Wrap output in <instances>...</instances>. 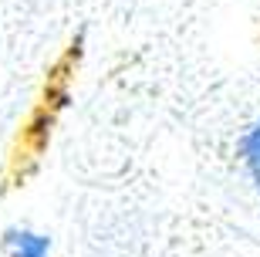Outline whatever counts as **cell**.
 <instances>
[{
  "label": "cell",
  "mask_w": 260,
  "mask_h": 257,
  "mask_svg": "<svg viewBox=\"0 0 260 257\" xmlns=\"http://www.w3.org/2000/svg\"><path fill=\"white\" fill-rule=\"evenodd\" d=\"M7 247L14 250V257H48L51 240L41 234H30V230H10Z\"/></svg>",
  "instance_id": "obj_1"
},
{
  "label": "cell",
  "mask_w": 260,
  "mask_h": 257,
  "mask_svg": "<svg viewBox=\"0 0 260 257\" xmlns=\"http://www.w3.org/2000/svg\"><path fill=\"white\" fill-rule=\"evenodd\" d=\"M240 153H243V162H247L250 176L257 180V186H260V122L253 125V129H247V132H243Z\"/></svg>",
  "instance_id": "obj_2"
}]
</instances>
